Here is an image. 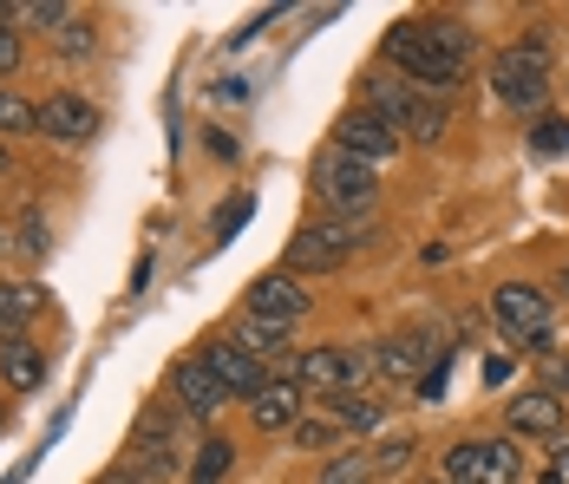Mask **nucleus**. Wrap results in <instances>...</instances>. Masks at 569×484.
<instances>
[{
  "label": "nucleus",
  "mask_w": 569,
  "mask_h": 484,
  "mask_svg": "<svg viewBox=\"0 0 569 484\" xmlns=\"http://www.w3.org/2000/svg\"><path fill=\"white\" fill-rule=\"evenodd\" d=\"M491 92L517 111L543 106V92H550V53H543V40H517L505 53H491Z\"/></svg>",
  "instance_id": "f257e3e1"
},
{
  "label": "nucleus",
  "mask_w": 569,
  "mask_h": 484,
  "mask_svg": "<svg viewBox=\"0 0 569 484\" xmlns=\"http://www.w3.org/2000/svg\"><path fill=\"white\" fill-rule=\"evenodd\" d=\"M315 197L335 216H360V210H373L380 177H373V164L347 158V151H321V158H315Z\"/></svg>",
  "instance_id": "f03ea898"
},
{
  "label": "nucleus",
  "mask_w": 569,
  "mask_h": 484,
  "mask_svg": "<svg viewBox=\"0 0 569 484\" xmlns=\"http://www.w3.org/2000/svg\"><path fill=\"white\" fill-rule=\"evenodd\" d=\"M523 452L511 438H458L446 452V484H517Z\"/></svg>",
  "instance_id": "7ed1b4c3"
},
{
  "label": "nucleus",
  "mask_w": 569,
  "mask_h": 484,
  "mask_svg": "<svg viewBox=\"0 0 569 484\" xmlns=\"http://www.w3.org/2000/svg\"><path fill=\"white\" fill-rule=\"evenodd\" d=\"M353 249H360V229H353L347 216H335V223H308V229L288 243V263H295V269H315V275H321V269H341Z\"/></svg>",
  "instance_id": "20e7f679"
},
{
  "label": "nucleus",
  "mask_w": 569,
  "mask_h": 484,
  "mask_svg": "<svg viewBox=\"0 0 569 484\" xmlns=\"http://www.w3.org/2000/svg\"><path fill=\"white\" fill-rule=\"evenodd\" d=\"M491 322L505 327L511 340H537V334H550V302H543V288H530V281H505L498 295H491Z\"/></svg>",
  "instance_id": "39448f33"
},
{
  "label": "nucleus",
  "mask_w": 569,
  "mask_h": 484,
  "mask_svg": "<svg viewBox=\"0 0 569 484\" xmlns=\"http://www.w3.org/2000/svg\"><path fill=\"white\" fill-rule=\"evenodd\" d=\"M335 151H347V158H360V164H380V158H393L399 151V125H387L380 111H347L341 125H335Z\"/></svg>",
  "instance_id": "423d86ee"
},
{
  "label": "nucleus",
  "mask_w": 569,
  "mask_h": 484,
  "mask_svg": "<svg viewBox=\"0 0 569 484\" xmlns=\"http://www.w3.org/2000/svg\"><path fill=\"white\" fill-rule=\"evenodd\" d=\"M171 393H177V406H183L190 419H217V413L229 406L223 379L210 374V360H203V354H190V360H177V367H171Z\"/></svg>",
  "instance_id": "0eeeda50"
},
{
  "label": "nucleus",
  "mask_w": 569,
  "mask_h": 484,
  "mask_svg": "<svg viewBox=\"0 0 569 484\" xmlns=\"http://www.w3.org/2000/svg\"><path fill=\"white\" fill-rule=\"evenodd\" d=\"M301 315H308V288H301L295 275H262V281L249 288V322L288 327V322H301Z\"/></svg>",
  "instance_id": "6e6552de"
},
{
  "label": "nucleus",
  "mask_w": 569,
  "mask_h": 484,
  "mask_svg": "<svg viewBox=\"0 0 569 484\" xmlns=\"http://www.w3.org/2000/svg\"><path fill=\"white\" fill-rule=\"evenodd\" d=\"M203 360H210V374L223 379V393H229V399H256V393L269 386V374H262V360H256V354H242L236 340H217V347H210Z\"/></svg>",
  "instance_id": "1a4fd4ad"
},
{
  "label": "nucleus",
  "mask_w": 569,
  "mask_h": 484,
  "mask_svg": "<svg viewBox=\"0 0 569 484\" xmlns=\"http://www.w3.org/2000/svg\"><path fill=\"white\" fill-rule=\"evenodd\" d=\"M301 406H308V393H301L295 379H269V386L249 399V419H256V432H295Z\"/></svg>",
  "instance_id": "9d476101"
},
{
  "label": "nucleus",
  "mask_w": 569,
  "mask_h": 484,
  "mask_svg": "<svg viewBox=\"0 0 569 484\" xmlns=\"http://www.w3.org/2000/svg\"><path fill=\"white\" fill-rule=\"evenodd\" d=\"M40 131L59 138V145H79V138H92V131H99V111L86 106L79 92H53V99L40 106Z\"/></svg>",
  "instance_id": "9b49d317"
},
{
  "label": "nucleus",
  "mask_w": 569,
  "mask_h": 484,
  "mask_svg": "<svg viewBox=\"0 0 569 484\" xmlns=\"http://www.w3.org/2000/svg\"><path fill=\"white\" fill-rule=\"evenodd\" d=\"M131 465H151V478H164L177 465V432L164 413H144L138 432H131Z\"/></svg>",
  "instance_id": "f8f14e48"
},
{
  "label": "nucleus",
  "mask_w": 569,
  "mask_h": 484,
  "mask_svg": "<svg viewBox=\"0 0 569 484\" xmlns=\"http://www.w3.org/2000/svg\"><path fill=\"white\" fill-rule=\"evenodd\" d=\"M295 386L301 393H347V354L341 347H308V354H295Z\"/></svg>",
  "instance_id": "ddd939ff"
},
{
  "label": "nucleus",
  "mask_w": 569,
  "mask_h": 484,
  "mask_svg": "<svg viewBox=\"0 0 569 484\" xmlns=\"http://www.w3.org/2000/svg\"><path fill=\"white\" fill-rule=\"evenodd\" d=\"M505 419H511V432L550 438V432H563V399H557V393H511Z\"/></svg>",
  "instance_id": "4468645a"
},
{
  "label": "nucleus",
  "mask_w": 569,
  "mask_h": 484,
  "mask_svg": "<svg viewBox=\"0 0 569 484\" xmlns=\"http://www.w3.org/2000/svg\"><path fill=\"white\" fill-rule=\"evenodd\" d=\"M426 360H432V340H426V334H393V340H380V374L387 379H419Z\"/></svg>",
  "instance_id": "2eb2a0df"
},
{
  "label": "nucleus",
  "mask_w": 569,
  "mask_h": 484,
  "mask_svg": "<svg viewBox=\"0 0 569 484\" xmlns=\"http://www.w3.org/2000/svg\"><path fill=\"white\" fill-rule=\"evenodd\" d=\"M0 379H7L13 393H33V386L47 379V354H40L33 340H0Z\"/></svg>",
  "instance_id": "dca6fc26"
},
{
  "label": "nucleus",
  "mask_w": 569,
  "mask_h": 484,
  "mask_svg": "<svg viewBox=\"0 0 569 484\" xmlns=\"http://www.w3.org/2000/svg\"><path fill=\"white\" fill-rule=\"evenodd\" d=\"M446 125H452L446 99H432V92H412V106H406V118H399V138L412 131L419 145H439V138H446Z\"/></svg>",
  "instance_id": "f3484780"
},
{
  "label": "nucleus",
  "mask_w": 569,
  "mask_h": 484,
  "mask_svg": "<svg viewBox=\"0 0 569 484\" xmlns=\"http://www.w3.org/2000/svg\"><path fill=\"white\" fill-rule=\"evenodd\" d=\"M40 302H47V295H40L33 281H7V288H0V340H20V327L40 315Z\"/></svg>",
  "instance_id": "a211bd4d"
},
{
  "label": "nucleus",
  "mask_w": 569,
  "mask_h": 484,
  "mask_svg": "<svg viewBox=\"0 0 569 484\" xmlns=\"http://www.w3.org/2000/svg\"><path fill=\"white\" fill-rule=\"evenodd\" d=\"M412 92H419V86H406L399 72H373V86H367V111H380L387 125H399L406 106H412Z\"/></svg>",
  "instance_id": "6ab92c4d"
},
{
  "label": "nucleus",
  "mask_w": 569,
  "mask_h": 484,
  "mask_svg": "<svg viewBox=\"0 0 569 484\" xmlns=\"http://www.w3.org/2000/svg\"><path fill=\"white\" fill-rule=\"evenodd\" d=\"M242 354H256V360H282V340H288V327H276V322H242L236 334H229Z\"/></svg>",
  "instance_id": "aec40b11"
},
{
  "label": "nucleus",
  "mask_w": 569,
  "mask_h": 484,
  "mask_svg": "<svg viewBox=\"0 0 569 484\" xmlns=\"http://www.w3.org/2000/svg\"><path fill=\"white\" fill-rule=\"evenodd\" d=\"M229 465H236V445L229 438H203V452L190 458V484H223Z\"/></svg>",
  "instance_id": "412c9836"
},
{
  "label": "nucleus",
  "mask_w": 569,
  "mask_h": 484,
  "mask_svg": "<svg viewBox=\"0 0 569 484\" xmlns=\"http://www.w3.org/2000/svg\"><path fill=\"white\" fill-rule=\"evenodd\" d=\"M321 484H373V458H367V452H341V458L321 472Z\"/></svg>",
  "instance_id": "4be33fe9"
},
{
  "label": "nucleus",
  "mask_w": 569,
  "mask_h": 484,
  "mask_svg": "<svg viewBox=\"0 0 569 484\" xmlns=\"http://www.w3.org/2000/svg\"><path fill=\"white\" fill-rule=\"evenodd\" d=\"M0 131H40V106H27L20 92H0Z\"/></svg>",
  "instance_id": "5701e85b"
},
{
  "label": "nucleus",
  "mask_w": 569,
  "mask_h": 484,
  "mask_svg": "<svg viewBox=\"0 0 569 484\" xmlns=\"http://www.w3.org/2000/svg\"><path fill=\"white\" fill-rule=\"evenodd\" d=\"M13 20H27V27H59V20H72V7H66V0H20Z\"/></svg>",
  "instance_id": "b1692460"
},
{
  "label": "nucleus",
  "mask_w": 569,
  "mask_h": 484,
  "mask_svg": "<svg viewBox=\"0 0 569 484\" xmlns=\"http://www.w3.org/2000/svg\"><path fill=\"white\" fill-rule=\"evenodd\" d=\"M335 413H341L347 426H380V406H373V399H360V393H335Z\"/></svg>",
  "instance_id": "393cba45"
},
{
  "label": "nucleus",
  "mask_w": 569,
  "mask_h": 484,
  "mask_svg": "<svg viewBox=\"0 0 569 484\" xmlns=\"http://www.w3.org/2000/svg\"><path fill=\"white\" fill-rule=\"evenodd\" d=\"M249 216H256V197H229L223 216H217V243H229V236H236V229H242Z\"/></svg>",
  "instance_id": "a878e982"
},
{
  "label": "nucleus",
  "mask_w": 569,
  "mask_h": 484,
  "mask_svg": "<svg viewBox=\"0 0 569 484\" xmlns=\"http://www.w3.org/2000/svg\"><path fill=\"white\" fill-rule=\"evenodd\" d=\"M295 445H301V452H321V445H335V426L301 413V419H295Z\"/></svg>",
  "instance_id": "bb28decb"
},
{
  "label": "nucleus",
  "mask_w": 569,
  "mask_h": 484,
  "mask_svg": "<svg viewBox=\"0 0 569 484\" xmlns=\"http://www.w3.org/2000/svg\"><path fill=\"white\" fill-rule=\"evenodd\" d=\"M406 458H412V438H387V445L373 452V478H380V472H399Z\"/></svg>",
  "instance_id": "cd10ccee"
},
{
  "label": "nucleus",
  "mask_w": 569,
  "mask_h": 484,
  "mask_svg": "<svg viewBox=\"0 0 569 484\" xmlns=\"http://www.w3.org/2000/svg\"><path fill=\"white\" fill-rule=\"evenodd\" d=\"M20 249H27V256H47V223H40V210L20 216Z\"/></svg>",
  "instance_id": "c85d7f7f"
},
{
  "label": "nucleus",
  "mask_w": 569,
  "mask_h": 484,
  "mask_svg": "<svg viewBox=\"0 0 569 484\" xmlns=\"http://www.w3.org/2000/svg\"><path fill=\"white\" fill-rule=\"evenodd\" d=\"M530 145H537V151H563V145H569V125H563V118H543V125L530 131Z\"/></svg>",
  "instance_id": "c756f323"
},
{
  "label": "nucleus",
  "mask_w": 569,
  "mask_h": 484,
  "mask_svg": "<svg viewBox=\"0 0 569 484\" xmlns=\"http://www.w3.org/2000/svg\"><path fill=\"white\" fill-rule=\"evenodd\" d=\"M20 66V40H13V27H0V79Z\"/></svg>",
  "instance_id": "7c9ffc66"
},
{
  "label": "nucleus",
  "mask_w": 569,
  "mask_h": 484,
  "mask_svg": "<svg viewBox=\"0 0 569 484\" xmlns=\"http://www.w3.org/2000/svg\"><path fill=\"white\" fill-rule=\"evenodd\" d=\"M543 393H557V399L569 393V360H557V367H550V386H543Z\"/></svg>",
  "instance_id": "2f4dec72"
},
{
  "label": "nucleus",
  "mask_w": 569,
  "mask_h": 484,
  "mask_svg": "<svg viewBox=\"0 0 569 484\" xmlns=\"http://www.w3.org/2000/svg\"><path fill=\"white\" fill-rule=\"evenodd\" d=\"M99 484H144V478H138L131 465H118V472H106V478H99Z\"/></svg>",
  "instance_id": "473e14b6"
},
{
  "label": "nucleus",
  "mask_w": 569,
  "mask_h": 484,
  "mask_svg": "<svg viewBox=\"0 0 569 484\" xmlns=\"http://www.w3.org/2000/svg\"><path fill=\"white\" fill-rule=\"evenodd\" d=\"M0 170H7V145H0Z\"/></svg>",
  "instance_id": "72a5a7b5"
},
{
  "label": "nucleus",
  "mask_w": 569,
  "mask_h": 484,
  "mask_svg": "<svg viewBox=\"0 0 569 484\" xmlns=\"http://www.w3.org/2000/svg\"><path fill=\"white\" fill-rule=\"evenodd\" d=\"M563 288H569V269H563Z\"/></svg>",
  "instance_id": "f704fd0d"
},
{
  "label": "nucleus",
  "mask_w": 569,
  "mask_h": 484,
  "mask_svg": "<svg viewBox=\"0 0 569 484\" xmlns=\"http://www.w3.org/2000/svg\"><path fill=\"white\" fill-rule=\"evenodd\" d=\"M0 419H7V406H0Z\"/></svg>",
  "instance_id": "c9c22d12"
},
{
  "label": "nucleus",
  "mask_w": 569,
  "mask_h": 484,
  "mask_svg": "<svg viewBox=\"0 0 569 484\" xmlns=\"http://www.w3.org/2000/svg\"><path fill=\"white\" fill-rule=\"evenodd\" d=\"M432 484H446V478H432Z\"/></svg>",
  "instance_id": "e433bc0d"
},
{
  "label": "nucleus",
  "mask_w": 569,
  "mask_h": 484,
  "mask_svg": "<svg viewBox=\"0 0 569 484\" xmlns=\"http://www.w3.org/2000/svg\"><path fill=\"white\" fill-rule=\"evenodd\" d=\"M0 249H7V243H0Z\"/></svg>",
  "instance_id": "4c0bfd02"
}]
</instances>
